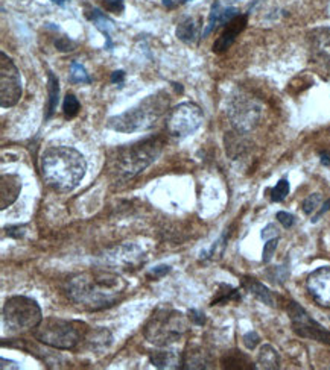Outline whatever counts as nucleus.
<instances>
[{
  "mask_svg": "<svg viewBox=\"0 0 330 370\" xmlns=\"http://www.w3.org/2000/svg\"><path fill=\"white\" fill-rule=\"evenodd\" d=\"M128 290L125 279L104 269H92L74 276L66 285V294L76 306L88 311L105 310L119 304Z\"/></svg>",
  "mask_w": 330,
  "mask_h": 370,
  "instance_id": "f257e3e1",
  "label": "nucleus"
},
{
  "mask_svg": "<svg viewBox=\"0 0 330 370\" xmlns=\"http://www.w3.org/2000/svg\"><path fill=\"white\" fill-rule=\"evenodd\" d=\"M87 162L81 152L69 146L49 148L41 155V175L55 192H72L85 176Z\"/></svg>",
  "mask_w": 330,
  "mask_h": 370,
  "instance_id": "f03ea898",
  "label": "nucleus"
},
{
  "mask_svg": "<svg viewBox=\"0 0 330 370\" xmlns=\"http://www.w3.org/2000/svg\"><path fill=\"white\" fill-rule=\"evenodd\" d=\"M165 148L160 135H151L132 144H125L114 150L109 161V169L118 180H128L154 164Z\"/></svg>",
  "mask_w": 330,
  "mask_h": 370,
  "instance_id": "7ed1b4c3",
  "label": "nucleus"
},
{
  "mask_svg": "<svg viewBox=\"0 0 330 370\" xmlns=\"http://www.w3.org/2000/svg\"><path fill=\"white\" fill-rule=\"evenodd\" d=\"M169 106V96L166 92H158L145 97L131 110L125 111L119 115L110 117L106 126L116 132L131 134L139 131L151 129L153 126L162 119Z\"/></svg>",
  "mask_w": 330,
  "mask_h": 370,
  "instance_id": "20e7f679",
  "label": "nucleus"
},
{
  "mask_svg": "<svg viewBox=\"0 0 330 370\" xmlns=\"http://www.w3.org/2000/svg\"><path fill=\"white\" fill-rule=\"evenodd\" d=\"M187 331H189V323H187L186 315L172 308L171 305H158L151 314L149 320L145 325L144 336L151 345L158 348H167L174 343L180 341Z\"/></svg>",
  "mask_w": 330,
  "mask_h": 370,
  "instance_id": "39448f33",
  "label": "nucleus"
},
{
  "mask_svg": "<svg viewBox=\"0 0 330 370\" xmlns=\"http://www.w3.org/2000/svg\"><path fill=\"white\" fill-rule=\"evenodd\" d=\"M88 328L84 322L60 318H46L34 329V336L43 345L60 350H74L87 339Z\"/></svg>",
  "mask_w": 330,
  "mask_h": 370,
  "instance_id": "423d86ee",
  "label": "nucleus"
},
{
  "mask_svg": "<svg viewBox=\"0 0 330 370\" xmlns=\"http://www.w3.org/2000/svg\"><path fill=\"white\" fill-rule=\"evenodd\" d=\"M5 327L14 332L35 329L43 320V313L37 301L28 296L8 297L2 308Z\"/></svg>",
  "mask_w": 330,
  "mask_h": 370,
  "instance_id": "0eeeda50",
  "label": "nucleus"
},
{
  "mask_svg": "<svg viewBox=\"0 0 330 370\" xmlns=\"http://www.w3.org/2000/svg\"><path fill=\"white\" fill-rule=\"evenodd\" d=\"M204 122V113L193 102H183L169 113L166 119L167 134L174 138H186L200 129Z\"/></svg>",
  "mask_w": 330,
  "mask_h": 370,
  "instance_id": "6e6552de",
  "label": "nucleus"
},
{
  "mask_svg": "<svg viewBox=\"0 0 330 370\" xmlns=\"http://www.w3.org/2000/svg\"><path fill=\"white\" fill-rule=\"evenodd\" d=\"M22 97V76L14 61L0 53V106L13 108Z\"/></svg>",
  "mask_w": 330,
  "mask_h": 370,
  "instance_id": "1a4fd4ad",
  "label": "nucleus"
},
{
  "mask_svg": "<svg viewBox=\"0 0 330 370\" xmlns=\"http://www.w3.org/2000/svg\"><path fill=\"white\" fill-rule=\"evenodd\" d=\"M262 115V106L249 96L239 94L228 105V119L238 132L247 134L256 128Z\"/></svg>",
  "mask_w": 330,
  "mask_h": 370,
  "instance_id": "9d476101",
  "label": "nucleus"
},
{
  "mask_svg": "<svg viewBox=\"0 0 330 370\" xmlns=\"http://www.w3.org/2000/svg\"><path fill=\"white\" fill-rule=\"evenodd\" d=\"M288 314L292 323V329L297 336L324 343V345L330 346V331L324 329L317 320L312 319L303 306L291 301L288 305Z\"/></svg>",
  "mask_w": 330,
  "mask_h": 370,
  "instance_id": "9b49d317",
  "label": "nucleus"
},
{
  "mask_svg": "<svg viewBox=\"0 0 330 370\" xmlns=\"http://www.w3.org/2000/svg\"><path fill=\"white\" fill-rule=\"evenodd\" d=\"M308 292L319 306L330 308V266L319 267L308 278Z\"/></svg>",
  "mask_w": 330,
  "mask_h": 370,
  "instance_id": "f8f14e48",
  "label": "nucleus"
},
{
  "mask_svg": "<svg viewBox=\"0 0 330 370\" xmlns=\"http://www.w3.org/2000/svg\"><path fill=\"white\" fill-rule=\"evenodd\" d=\"M310 53L318 64L330 70V28H318L309 35Z\"/></svg>",
  "mask_w": 330,
  "mask_h": 370,
  "instance_id": "ddd939ff",
  "label": "nucleus"
},
{
  "mask_svg": "<svg viewBox=\"0 0 330 370\" xmlns=\"http://www.w3.org/2000/svg\"><path fill=\"white\" fill-rule=\"evenodd\" d=\"M240 15L239 14V8L233 6V5H224L221 2V0H216L215 3L212 6V11L209 15V20L206 24V29L202 32V37L206 38L209 35L218 29L221 24H227L228 22H231L235 19V17Z\"/></svg>",
  "mask_w": 330,
  "mask_h": 370,
  "instance_id": "4468645a",
  "label": "nucleus"
},
{
  "mask_svg": "<svg viewBox=\"0 0 330 370\" xmlns=\"http://www.w3.org/2000/svg\"><path fill=\"white\" fill-rule=\"evenodd\" d=\"M247 22H248L247 15H238V17H235L233 20L228 22L224 32L221 34V37L215 41V44H213V52L222 53V52H226L227 49H230L231 44L236 41L238 35L245 29Z\"/></svg>",
  "mask_w": 330,
  "mask_h": 370,
  "instance_id": "2eb2a0df",
  "label": "nucleus"
},
{
  "mask_svg": "<svg viewBox=\"0 0 330 370\" xmlns=\"http://www.w3.org/2000/svg\"><path fill=\"white\" fill-rule=\"evenodd\" d=\"M22 192V179L19 175H2L0 178V210H6L17 199Z\"/></svg>",
  "mask_w": 330,
  "mask_h": 370,
  "instance_id": "dca6fc26",
  "label": "nucleus"
},
{
  "mask_svg": "<svg viewBox=\"0 0 330 370\" xmlns=\"http://www.w3.org/2000/svg\"><path fill=\"white\" fill-rule=\"evenodd\" d=\"M144 250H142L136 245H127L121 246L116 249L113 254L109 257L110 263L113 264H123L125 269H128V266H137L139 263H144Z\"/></svg>",
  "mask_w": 330,
  "mask_h": 370,
  "instance_id": "f3484780",
  "label": "nucleus"
},
{
  "mask_svg": "<svg viewBox=\"0 0 330 370\" xmlns=\"http://www.w3.org/2000/svg\"><path fill=\"white\" fill-rule=\"evenodd\" d=\"M221 364L224 369L230 370H253L256 369L253 360L249 358L244 352L238 349L228 350L227 354L221 358Z\"/></svg>",
  "mask_w": 330,
  "mask_h": 370,
  "instance_id": "a211bd4d",
  "label": "nucleus"
},
{
  "mask_svg": "<svg viewBox=\"0 0 330 370\" xmlns=\"http://www.w3.org/2000/svg\"><path fill=\"white\" fill-rule=\"evenodd\" d=\"M201 22L195 17H187L177 28V37L186 44H195L200 38Z\"/></svg>",
  "mask_w": 330,
  "mask_h": 370,
  "instance_id": "6ab92c4d",
  "label": "nucleus"
},
{
  "mask_svg": "<svg viewBox=\"0 0 330 370\" xmlns=\"http://www.w3.org/2000/svg\"><path fill=\"white\" fill-rule=\"evenodd\" d=\"M212 358L209 352L202 349H191L183 354V364L181 369L184 370H193V369H210Z\"/></svg>",
  "mask_w": 330,
  "mask_h": 370,
  "instance_id": "aec40b11",
  "label": "nucleus"
},
{
  "mask_svg": "<svg viewBox=\"0 0 330 370\" xmlns=\"http://www.w3.org/2000/svg\"><path fill=\"white\" fill-rule=\"evenodd\" d=\"M87 17L90 19L97 29H99L105 35V49L111 50L113 49V40H111V31H113V22L106 17L104 13L93 8L92 11L87 13Z\"/></svg>",
  "mask_w": 330,
  "mask_h": 370,
  "instance_id": "412c9836",
  "label": "nucleus"
},
{
  "mask_svg": "<svg viewBox=\"0 0 330 370\" xmlns=\"http://www.w3.org/2000/svg\"><path fill=\"white\" fill-rule=\"evenodd\" d=\"M151 363L157 369H181L183 357L175 350H157L151 354Z\"/></svg>",
  "mask_w": 330,
  "mask_h": 370,
  "instance_id": "4be33fe9",
  "label": "nucleus"
},
{
  "mask_svg": "<svg viewBox=\"0 0 330 370\" xmlns=\"http://www.w3.org/2000/svg\"><path fill=\"white\" fill-rule=\"evenodd\" d=\"M242 287L245 288L248 293H252L254 297H257V299L261 301V302L270 305V306L275 305L274 296L270 292V288L266 287V285H263L262 283H259L257 279H254V278H244L242 279Z\"/></svg>",
  "mask_w": 330,
  "mask_h": 370,
  "instance_id": "5701e85b",
  "label": "nucleus"
},
{
  "mask_svg": "<svg viewBox=\"0 0 330 370\" xmlns=\"http://www.w3.org/2000/svg\"><path fill=\"white\" fill-rule=\"evenodd\" d=\"M257 364L261 369H266V370L280 369V355L277 349H274L271 345H263L261 349H259Z\"/></svg>",
  "mask_w": 330,
  "mask_h": 370,
  "instance_id": "b1692460",
  "label": "nucleus"
},
{
  "mask_svg": "<svg viewBox=\"0 0 330 370\" xmlns=\"http://www.w3.org/2000/svg\"><path fill=\"white\" fill-rule=\"evenodd\" d=\"M48 93H49V99L46 105V115H44V119L46 120H49L50 117L55 114L57 106L60 104V84L57 76L53 75L52 71H49L48 75Z\"/></svg>",
  "mask_w": 330,
  "mask_h": 370,
  "instance_id": "393cba45",
  "label": "nucleus"
},
{
  "mask_svg": "<svg viewBox=\"0 0 330 370\" xmlns=\"http://www.w3.org/2000/svg\"><path fill=\"white\" fill-rule=\"evenodd\" d=\"M70 83H74V84H90L92 83V79L90 76H88L84 66L79 64V62L76 61H74L72 64H70Z\"/></svg>",
  "mask_w": 330,
  "mask_h": 370,
  "instance_id": "a878e982",
  "label": "nucleus"
},
{
  "mask_svg": "<svg viewBox=\"0 0 330 370\" xmlns=\"http://www.w3.org/2000/svg\"><path fill=\"white\" fill-rule=\"evenodd\" d=\"M81 110V104H79L78 97L75 94H67L64 97V104H62V113H64L66 119H74Z\"/></svg>",
  "mask_w": 330,
  "mask_h": 370,
  "instance_id": "bb28decb",
  "label": "nucleus"
},
{
  "mask_svg": "<svg viewBox=\"0 0 330 370\" xmlns=\"http://www.w3.org/2000/svg\"><path fill=\"white\" fill-rule=\"evenodd\" d=\"M222 287H224V290L218 293L215 299L212 301V305H224L230 301H238L240 297L236 288H231L230 285H222Z\"/></svg>",
  "mask_w": 330,
  "mask_h": 370,
  "instance_id": "cd10ccee",
  "label": "nucleus"
},
{
  "mask_svg": "<svg viewBox=\"0 0 330 370\" xmlns=\"http://www.w3.org/2000/svg\"><path fill=\"white\" fill-rule=\"evenodd\" d=\"M289 194V183L287 179H280L274 188H271V201L282 202Z\"/></svg>",
  "mask_w": 330,
  "mask_h": 370,
  "instance_id": "c85d7f7f",
  "label": "nucleus"
},
{
  "mask_svg": "<svg viewBox=\"0 0 330 370\" xmlns=\"http://www.w3.org/2000/svg\"><path fill=\"white\" fill-rule=\"evenodd\" d=\"M321 201H323V197H321L319 193H314L308 196L305 201H303L301 204V208H303V213L310 215L312 213H315L318 210V206L321 205Z\"/></svg>",
  "mask_w": 330,
  "mask_h": 370,
  "instance_id": "c756f323",
  "label": "nucleus"
},
{
  "mask_svg": "<svg viewBox=\"0 0 330 370\" xmlns=\"http://www.w3.org/2000/svg\"><path fill=\"white\" fill-rule=\"evenodd\" d=\"M277 246H279V237L270 239L268 241L265 243V246H263V255H262V261H263V263H270V261L274 257V254H275V250H277Z\"/></svg>",
  "mask_w": 330,
  "mask_h": 370,
  "instance_id": "7c9ffc66",
  "label": "nucleus"
},
{
  "mask_svg": "<svg viewBox=\"0 0 330 370\" xmlns=\"http://www.w3.org/2000/svg\"><path fill=\"white\" fill-rule=\"evenodd\" d=\"M273 272L274 273H268L270 275V279L273 283H277V284H282L284 279H287L288 276V269L284 267V266H280V267H274L273 269Z\"/></svg>",
  "mask_w": 330,
  "mask_h": 370,
  "instance_id": "2f4dec72",
  "label": "nucleus"
},
{
  "mask_svg": "<svg viewBox=\"0 0 330 370\" xmlns=\"http://www.w3.org/2000/svg\"><path fill=\"white\" fill-rule=\"evenodd\" d=\"M104 6L106 11L114 13V14H122L125 10L123 0H104Z\"/></svg>",
  "mask_w": 330,
  "mask_h": 370,
  "instance_id": "473e14b6",
  "label": "nucleus"
},
{
  "mask_svg": "<svg viewBox=\"0 0 330 370\" xmlns=\"http://www.w3.org/2000/svg\"><path fill=\"white\" fill-rule=\"evenodd\" d=\"M242 340H244L245 348L249 349V350H253L259 345V343H261V337H259V334L254 332V331L247 332Z\"/></svg>",
  "mask_w": 330,
  "mask_h": 370,
  "instance_id": "72a5a7b5",
  "label": "nucleus"
},
{
  "mask_svg": "<svg viewBox=\"0 0 330 370\" xmlns=\"http://www.w3.org/2000/svg\"><path fill=\"white\" fill-rule=\"evenodd\" d=\"M25 229H26L25 225H14V227H8V228H5V232H6V236H8V237L19 240V239H23L25 232H26Z\"/></svg>",
  "mask_w": 330,
  "mask_h": 370,
  "instance_id": "f704fd0d",
  "label": "nucleus"
},
{
  "mask_svg": "<svg viewBox=\"0 0 330 370\" xmlns=\"http://www.w3.org/2000/svg\"><path fill=\"white\" fill-rule=\"evenodd\" d=\"M55 46L61 52H72L75 49L76 44L72 40H70V38H67V37H60L55 41Z\"/></svg>",
  "mask_w": 330,
  "mask_h": 370,
  "instance_id": "c9c22d12",
  "label": "nucleus"
},
{
  "mask_svg": "<svg viewBox=\"0 0 330 370\" xmlns=\"http://www.w3.org/2000/svg\"><path fill=\"white\" fill-rule=\"evenodd\" d=\"M277 220H279V223L283 225V228H291V227H294V223H296V218H294L292 214H289L287 211H279Z\"/></svg>",
  "mask_w": 330,
  "mask_h": 370,
  "instance_id": "e433bc0d",
  "label": "nucleus"
},
{
  "mask_svg": "<svg viewBox=\"0 0 330 370\" xmlns=\"http://www.w3.org/2000/svg\"><path fill=\"white\" fill-rule=\"evenodd\" d=\"M189 320L195 325H198V327H202V325L206 323V315H204V313L192 308L189 310Z\"/></svg>",
  "mask_w": 330,
  "mask_h": 370,
  "instance_id": "4c0bfd02",
  "label": "nucleus"
},
{
  "mask_svg": "<svg viewBox=\"0 0 330 370\" xmlns=\"http://www.w3.org/2000/svg\"><path fill=\"white\" fill-rule=\"evenodd\" d=\"M274 237H279V228L275 227L274 223H270L268 227L263 228V231H262V239L270 240V239H274Z\"/></svg>",
  "mask_w": 330,
  "mask_h": 370,
  "instance_id": "58836bf2",
  "label": "nucleus"
},
{
  "mask_svg": "<svg viewBox=\"0 0 330 370\" xmlns=\"http://www.w3.org/2000/svg\"><path fill=\"white\" fill-rule=\"evenodd\" d=\"M169 272H171V266L162 264V266H157V267H154L153 270H151L149 275H151V276H154V278H163V276H166Z\"/></svg>",
  "mask_w": 330,
  "mask_h": 370,
  "instance_id": "ea45409f",
  "label": "nucleus"
},
{
  "mask_svg": "<svg viewBox=\"0 0 330 370\" xmlns=\"http://www.w3.org/2000/svg\"><path fill=\"white\" fill-rule=\"evenodd\" d=\"M123 79H125V71L123 70H118L114 71L113 76H111V83L113 84H123Z\"/></svg>",
  "mask_w": 330,
  "mask_h": 370,
  "instance_id": "a19ab883",
  "label": "nucleus"
},
{
  "mask_svg": "<svg viewBox=\"0 0 330 370\" xmlns=\"http://www.w3.org/2000/svg\"><path fill=\"white\" fill-rule=\"evenodd\" d=\"M330 210V199L323 205V208H321L319 211H318V214L317 215H314V219H312V223H315V222H318L319 220V218H321V215H323L326 211H329Z\"/></svg>",
  "mask_w": 330,
  "mask_h": 370,
  "instance_id": "79ce46f5",
  "label": "nucleus"
},
{
  "mask_svg": "<svg viewBox=\"0 0 330 370\" xmlns=\"http://www.w3.org/2000/svg\"><path fill=\"white\" fill-rule=\"evenodd\" d=\"M0 363H2V366H0L2 369H19V366H17L14 361H11V360L2 358V360H0Z\"/></svg>",
  "mask_w": 330,
  "mask_h": 370,
  "instance_id": "37998d69",
  "label": "nucleus"
},
{
  "mask_svg": "<svg viewBox=\"0 0 330 370\" xmlns=\"http://www.w3.org/2000/svg\"><path fill=\"white\" fill-rule=\"evenodd\" d=\"M321 162H323V164H326V166L330 164V153L329 152L321 153Z\"/></svg>",
  "mask_w": 330,
  "mask_h": 370,
  "instance_id": "c03bdc74",
  "label": "nucleus"
},
{
  "mask_svg": "<svg viewBox=\"0 0 330 370\" xmlns=\"http://www.w3.org/2000/svg\"><path fill=\"white\" fill-rule=\"evenodd\" d=\"M66 2H67V0H52V3L60 5V6H62V5H64Z\"/></svg>",
  "mask_w": 330,
  "mask_h": 370,
  "instance_id": "a18cd8bd",
  "label": "nucleus"
},
{
  "mask_svg": "<svg viewBox=\"0 0 330 370\" xmlns=\"http://www.w3.org/2000/svg\"><path fill=\"white\" fill-rule=\"evenodd\" d=\"M163 3L166 5V6H169V8H172L174 5H172V2H171V0H163Z\"/></svg>",
  "mask_w": 330,
  "mask_h": 370,
  "instance_id": "49530a36",
  "label": "nucleus"
},
{
  "mask_svg": "<svg viewBox=\"0 0 330 370\" xmlns=\"http://www.w3.org/2000/svg\"><path fill=\"white\" fill-rule=\"evenodd\" d=\"M189 2H192V0H181V3H189Z\"/></svg>",
  "mask_w": 330,
  "mask_h": 370,
  "instance_id": "de8ad7c7",
  "label": "nucleus"
}]
</instances>
